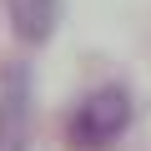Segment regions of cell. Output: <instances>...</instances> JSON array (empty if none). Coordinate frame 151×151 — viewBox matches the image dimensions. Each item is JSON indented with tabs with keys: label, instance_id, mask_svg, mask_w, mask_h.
<instances>
[{
	"label": "cell",
	"instance_id": "obj_1",
	"mask_svg": "<svg viewBox=\"0 0 151 151\" xmlns=\"http://www.w3.org/2000/svg\"><path fill=\"white\" fill-rule=\"evenodd\" d=\"M126 126H131V96L121 86H101L70 111L65 141H70V151H106Z\"/></svg>",
	"mask_w": 151,
	"mask_h": 151
},
{
	"label": "cell",
	"instance_id": "obj_2",
	"mask_svg": "<svg viewBox=\"0 0 151 151\" xmlns=\"http://www.w3.org/2000/svg\"><path fill=\"white\" fill-rule=\"evenodd\" d=\"M25 141H30V86L25 70H10L0 91V151H25Z\"/></svg>",
	"mask_w": 151,
	"mask_h": 151
},
{
	"label": "cell",
	"instance_id": "obj_3",
	"mask_svg": "<svg viewBox=\"0 0 151 151\" xmlns=\"http://www.w3.org/2000/svg\"><path fill=\"white\" fill-rule=\"evenodd\" d=\"M10 20L25 45H40V40H50V30L60 20V0H10Z\"/></svg>",
	"mask_w": 151,
	"mask_h": 151
}]
</instances>
